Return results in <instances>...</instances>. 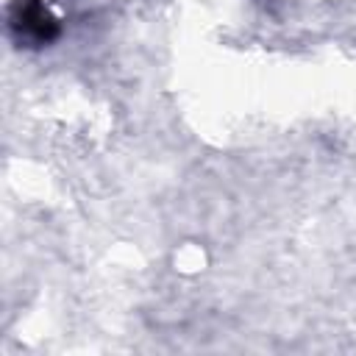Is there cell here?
Returning <instances> with one entry per match:
<instances>
[{"instance_id":"obj_1","label":"cell","mask_w":356,"mask_h":356,"mask_svg":"<svg viewBox=\"0 0 356 356\" xmlns=\"http://www.w3.org/2000/svg\"><path fill=\"white\" fill-rule=\"evenodd\" d=\"M11 31L19 42L50 44L58 36V22L42 0H17L11 6Z\"/></svg>"}]
</instances>
